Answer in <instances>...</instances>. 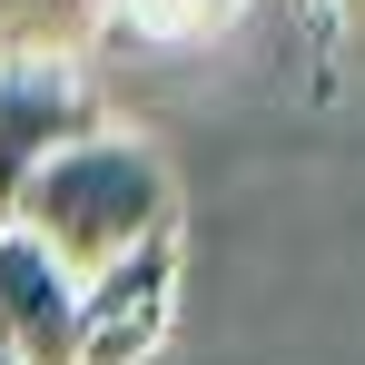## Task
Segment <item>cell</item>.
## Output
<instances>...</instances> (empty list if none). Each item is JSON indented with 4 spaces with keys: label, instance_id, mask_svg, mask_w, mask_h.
<instances>
[{
    "label": "cell",
    "instance_id": "cell-1",
    "mask_svg": "<svg viewBox=\"0 0 365 365\" xmlns=\"http://www.w3.org/2000/svg\"><path fill=\"white\" fill-rule=\"evenodd\" d=\"M10 227H30L69 277H89V267H109L119 247L178 227V178H168V158H158L148 138L89 119V128H69L60 148L20 178Z\"/></svg>",
    "mask_w": 365,
    "mask_h": 365
},
{
    "label": "cell",
    "instance_id": "cell-6",
    "mask_svg": "<svg viewBox=\"0 0 365 365\" xmlns=\"http://www.w3.org/2000/svg\"><path fill=\"white\" fill-rule=\"evenodd\" d=\"M247 0H99V20H119L138 40H207V30H227Z\"/></svg>",
    "mask_w": 365,
    "mask_h": 365
},
{
    "label": "cell",
    "instance_id": "cell-7",
    "mask_svg": "<svg viewBox=\"0 0 365 365\" xmlns=\"http://www.w3.org/2000/svg\"><path fill=\"white\" fill-rule=\"evenodd\" d=\"M336 30H346V50L365 60V0H336Z\"/></svg>",
    "mask_w": 365,
    "mask_h": 365
},
{
    "label": "cell",
    "instance_id": "cell-2",
    "mask_svg": "<svg viewBox=\"0 0 365 365\" xmlns=\"http://www.w3.org/2000/svg\"><path fill=\"white\" fill-rule=\"evenodd\" d=\"M168 306H178V227L79 277V365H148L168 336Z\"/></svg>",
    "mask_w": 365,
    "mask_h": 365
},
{
    "label": "cell",
    "instance_id": "cell-3",
    "mask_svg": "<svg viewBox=\"0 0 365 365\" xmlns=\"http://www.w3.org/2000/svg\"><path fill=\"white\" fill-rule=\"evenodd\" d=\"M99 119L89 79L69 69V50H0V227H10V197L20 178L60 148L69 128Z\"/></svg>",
    "mask_w": 365,
    "mask_h": 365
},
{
    "label": "cell",
    "instance_id": "cell-4",
    "mask_svg": "<svg viewBox=\"0 0 365 365\" xmlns=\"http://www.w3.org/2000/svg\"><path fill=\"white\" fill-rule=\"evenodd\" d=\"M0 346L20 365H79V277L30 227H0Z\"/></svg>",
    "mask_w": 365,
    "mask_h": 365
},
{
    "label": "cell",
    "instance_id": "cell-5",
    "mask_svg": "<svg viewBox=\"0 0 365 365\" xmlns=\"http://www.w3.org/2000/svg\"><path fill=\"white\" fill-rule=\"evenodd\" d=\"M99 30V0H0V50H79Z\"/></svg>",
    "mask_w": 365,
    "mask_h": 365
}]
</instances>
